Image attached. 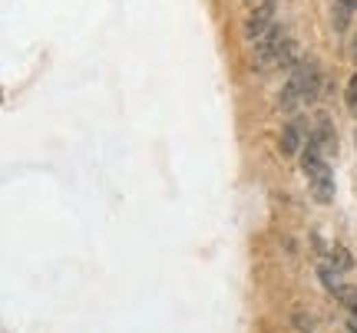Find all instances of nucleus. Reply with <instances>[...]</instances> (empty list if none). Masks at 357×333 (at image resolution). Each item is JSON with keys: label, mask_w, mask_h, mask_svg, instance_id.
<instances>
[{"label": "nucleus", "mask_w": 357, "mask_h": 333, "mask_svg": "<svg viewBox=\"0 0 357 333\" xmlns=\"http://www.w3.org/2000/svg\"><path fill=\"white\" fill-rule=\"evenodd\" d=\"M354 10H347L344 3H338V10H334V30H344L347 27V17H351Z\"/></svg>", "instance_id": "nucleus-8"}, {"label": "nucleus", "mask_w": 357, "mask_h": 333, "mask_svg": "<svg viewBox=\"0 0 357 333\" xmlns=\"http://www.w3.org/2000/svg\"><path fill=\"white\" fill-rule=\"evenodd\" d=\"M318 93H321V70L318 63L308 56V59H298L291 66V76H288L282 96H278V106L284 112H291L298 109V103H315Z\"/></svg>", "instance_id": "nucleus-1"}, {"label": "nucleus", "mask_w": 357, "mask_h": 333, "mask_svg": "<svg viewBox=\"0 0 357 333\" xmlns=\"http://www.w3.org/2000/svg\"><path fill=\"white\" fill-rule=\"evenodd\" d=\"M347 106H357V73L351 79V86H347Z\"/></svg>", "instance_id": "nucleus-10"}, {"label": "nucleus", "mask_w": 357, "mask_h": 333, "mask_svg": "<svg viewBox=\"0 0 357 333\" xmlns=\"http://www.w3.org/2000/svg\"><path fill=\"white\" fill-rule=\"evenodd\" d=\"M321 280H324V287H328V294H338V278L331 274V267H321Z\"/></svg>", "instance_id": "nucleus-7"}, {"label": "nucleus", "mask_w": 357, "mask_h": 333, "mask_svg": "<svg viewBox=\"0 0 357 333\" xmlns=\"http://www.w3.org/2000/svg\"><path fill=\"white\" fill-rule=\"evenodd\" d=\"M304 139H311V132L304 129V122L301 119H295V122H288L282 129V142H278V148H282L284 159H295L298 152H304Z\"/></svg>", "instance_id": "nucleus-4"}, {"label": "nucleus", "mask_w": 357, "mask_h": 333, "mask_svg": "<svg viewBox=\"0 0 357 333\" xmlns=\"http://www.w3.org/2000/svg\"><path fill=\"white\" fill-rule=\"evenodd\" d=\"M248 3H262V0H248Z\"/></svg>", "instance_id": "nucleus-16"}, {"label": "nucleus", "mask_w": 357, "mask_h": 333, "mask_svg": "<svg viewBox=\"0 0 357 333\" xmlns=\"http://www.w3.org/2000/svg\"><path fill=\"white\" fill-rule=\"evenodd\" d=\"M271 20H275V0H262V3H255L251 17H248V23H245V37L255 40V37H262V34H268Z\"/></svg>", "instance_id": "nucleus-3"}, {"label": "nucleus", "mask_w": 357, "mask_h": 333, "mask_svg": "<svg viewBox=\"0 0 357 333\" xmlns=\"http://www.w3.org/2000/svg\"><path fill=\"white\" fill-rule=\"evenodd\" d=\"M354 59H357V37H354Z\"/></svg>", "instance_id": "nucleus-14"}, {"label": "nucleus", "mask_w": 357, "mask_h": 333, "mask_svg": "<svg viewBox=\"0 0 357 333\" xmlns=\"http://www.w3.org/2000/svg\"><path fill=\"white\" fill-rule=\"evenodd\" d=\"M295 56H298V43L295 40H284L278 56H275V66H295Z\"/></svg>", "instance_id": "nucleus-6"}, {"label": "nucleus", "mask_w": 357, "mask_h": 333, "mask_svg": "<svg viewBox=\"0 0 357 333\" xmlns=\"http://www.w3.org/2000/svg\"><path fill=\"white\" fill-rule=\"evenodd\" d=\"M338 3H344L347 10H357V0H338Z\"/></svg>", "instance_id": "nucleus-12"}, {"label": "nucleus", "mask_w": 357, "mask_h": 333, "mask_svg": "<svg viewBox=\"0 0 357 333\" xmlns=\"http://www.w3.org/2000/svg\"><path fill=\"white\" fill-rule=\"evenodd\" d=\"M331 258H334V267H338V271H347V267H351V258H347V251H344V248H334V251H331Z\"/></svg>", "instance_id": "nucleus-9"}, {"label": "nucleus", "mask_w": 357, "mask_h": 333, "mask_svg": "<svg viewBox=\"0 0 357 333\" xmlns=\"http://www.w3.org/2000/svg\"><path fill=\"white\" fill-rule=\"evenodd\" d=\"M304 333H308V330H304Z\"/></svg>", "instance_id": "nucleus-17"}, {"label": "nucleus", "mask_w": 357, "mask_h": 333, "mask_svg": "<svg viewBox=\"0 0 357 333\" xmlns=\"http://www.w3.org/2000/svg\"><path fill=\"white\" fill-rule=\"evenodd\" d=\"M351 112H354V116H357V106H351Z\"/></svg>", "instance_id": "nucleus-15"}, {"label": "nucleus", "mask_w": 357, "mask_h": 333, "mask_svg": "<svg viewBox=\"0 0 357 333\" xmlns=\"http://www.w3.org/2000/svg\"><path fill=\"white\" fill-rule=\"evenodd\" d=\"M311 142H315V146H318L324 155L338 152V135H334V126H331V119H328V116H318L315 132H311Z\"/></svg>", "instance_id": "nucleus-5"}, {"label": "nucleus", "mask_w": 357, "mask_h": 333, "mask_svg": "<svg viewBox=\"0 0 357 333\" xmlns=\"http://www.w3.org/2000/svg\"><path fill=\"white\" fill-rule=\"evenodd\" d=\"M351 333H357V317H354V320H351Z\"/></svg>", "instance_id": "nucleus-13"}, {"label": "nucleus", "mask_w": 357, "mask_h": 333, "mask_svg": "<svg viewBox=\"0 0 357 333\" xmlns=\"http://www.w3.org/2000/svg\"><path fill=\"white\" fill-rule=\"evenodd\" d=\"M295 323H298V327H311V317H304V314H295Z\"/></svg>", "instance_id": "nucleus-11"}, {"label": "nucleus", "mask_w": 357, "mask_h": 333, "mask_svg": "<svg viewBox=\"0 0 357 333\" xmlns=\"http://www.w3.org/2000/svg\"><path fill=\"white\" fill-rule=\"evenodd\" d=\"M301 168H304V175H308V182H311V195H315L321 204L331 202V198H334V178H331V168L324 162V152H321L311 139H308V148H304V155H301Z\"/></svg>", "instance_id": "nucleus-2"}]
</instances>
